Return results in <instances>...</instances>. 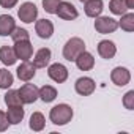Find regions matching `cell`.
<instances>
[{
	"label": "cell",
	"mask_w": 134,
	"mask_h": 134,
	"mask_svg": "<svg viewBox=\"0 0 134 134\" xmlns=\"http://www.w3.org/2000/svg\"><path fill=\"white\" fill-rule=\"evenodd\" d=\"M18 3V0H0V5H2L3 8H13L14 5Z\"/></svg>",
	"instance_id": "cell-30"
},
{
	"label": "cell",
	"mask_w": 134,
	"mask_h": 134,
	"mask_svg": "<svg viewBox=\"0 0 134 134\" xmlns=\"http://www.w3.org/2000/svg\"><path fill=\"white\" fill-rule=\"evenodd\" d=\"M55 14H57L60 19H65V21H73V19H76V18L79 16L76 7H74L73 3H70V2H60L58 7H57Z\"/></svg>",
	"instance_id": "cell-5"
},
{
	"label": "cell",
	"mask_w": 134,
	"mask_h": 134,
	"mask_svg": "<svg viewBox=\"0 0 134 134\" xmlns=\"http://www.w3.org/2000/svg\"><path fill=\"white\" fill-rule=\"evenodd\" d=\"M35 30H36V33H38L40 38L49 40L52 36V33H54V24L49 19H40V21H36Z\"/></svg>",
	"instance_id": "cell-12"
},
{
	"label": "cell",
	"mask_w": 134,
	"mask_h": 134,
	"mask_svg": "<svg viewBox=\"0 0 134 134\" xmlns=\"http://www.w3.org/2000/svg\"><path fill=\"white\" fill-rule=\"evenodd\" d=\"M74 62H76L77 68H79L81 71H88V70H92L93 66H95V58H93V55H92L90 52H87V51L81 52V54L76 57Z\"/></svg>",
	"instance_id": "cell-13"
},
{
	"label": "cell",
	"mask_w": 134,
	"mask_h": 134,
	"mask_svg": "<svg viewBox=\"0 0 134 134\" xmlns=\"http://www.w3.org/2000/svg\"><path fill=\"white\" fill-rule=\"evenodd\" d=\"M11 38L13 41H25V40H30V35L25 29H21V27H16L13 32H11Z\"/></svg>",
	"instance_id": "cell-26"
},
{
	"label": "cell",
	"mask_w": 134,
	"mask_h": 134,
	"mask_svg": "<svg viewBox=\"0 0 134 134\" xmlns=\"http://www.w3.org/2000/svg\"><path fill=\"white\" fill-rule=\"evenodd\" d=\"M98 54H99L103 58L109 60V58H114V57H115L117 47H115V44H114L112 41L103 40V41H99V44H98Z\"/></svg>",
	"instance_id": "cell-14"
},
{
	"label": "cell",
	"mask_w": 134,
	"mask_h": 134,
	"mask_svg": "<svg viewBox=\"0 0 134 134\" xmlns=\"http://www.w3.org/2000/svg\"><path fill=\"white\" fill-rule=\"evenodd\" d=\"M47 74L49 77L57 82V84H62L65 82L66 79H68V70H66V66L62 65V63H54L49 66V70H47Z\"/></svg>",
	"instance_id": "cell-8"
},
{
	"label": "cell",
	"mask_w": 134,
	"mask_h": 134,
	"mask_svg": "<svg viewBox=\"0 0 134 134\" xmlns=\"http://www.w3.org/2000/svg\"><path fill=\"white\" fill-rule=\"evenodd\" d=\"M51 49L47 47H41L36 54H35V58H33V65L35 68H46L51 62Z\"/></svg>",
	"instance_id": "cell-16"
},
{
	"label": "cell",
	"mask_w": 134,
	"mask_h": 134,
	"mask_svg": "<svg viewBox=\"0 0 134 134\" xmlns=\"http://www.w3.org/2000/svg\"><path fill=\"white\" fill-rule=\"evenodd\" d=\"M8 126H10V121H8V117H7V114L0 110V132L7 131V129H8Z\"/></svg>",
	"instance_id": "cell-29"
},
{
	"label": "cell",
	"mask_w": 134,
	"mask_h": 134,
	"mask_svg": "<svg viewBox=\"0 0 134 134\" xmlns=\"http://www.w3.org/2000/svg\"><path fill=\"white\" fill-rule=\"evenodd\" d=\"M35 73H36L35 65H33V63H30L29 60H27V62H24V63H21V66H18V70H16L18 77H19L21 81H24V82L32 81V79L35 77Z\"/></svg>",
	"instance_id": "cell-11"
},
{
	"label": "cell",
	"mask_w": 134,
	"mask_h": 134,
	"mask_svg": "<svg viewBox=\"0 0 134 134\" xmlns=\"http://www.w3.org/2000/svg\"><path fill=\"white\" fill-rule=\"evenodd\" d=\"M110 79H112V82L115 85L125 87L131 81V73H129V70L123 68V66H117V68H114L112 73H110Z\"/></svg>",
	"instance_id": "cell-9"
},
{
	"label": "cell",
	"mask_w": 134,
	"mask_h": 134,
	"mask_svg": "<svg viewBox=\"0 0 134 134\" xmlns=\"http://www.w3.org/2000/svg\"><path fill=\"white\" fill-rule=\"evenodd\" d=\"M118 27L125 32H132L134 30V13H125L121 14V21L118 22Z\"/></svg>",
	"instance_id": "cell-22"
},
{
	"label": "cell",
	"mask_w": 134,
	"mask_h": 134,
	"mask_svg": "<svg viewBox=\"0 0 134 134\" xmlns=\"http://www.w3.org/2000/svg\"><path fill=\"white\" fill-rule=\"evenodd\" d=\"M125 3H126V8L128 10H132L134 8V0H125Z\"/></svg>",
	"instance_id": "cell-31"
},
{
	"label": "cell",
	"mask_w": 134,
	"mask_h": 134,
	"mask_svg": "<svg viewBox=\"0 0 134 134\" xmlns=\"http://www.w3.org/2000/svg\"><path fill=\"white\" fill-rule=\"evenodd\" d=\"M16 29V21L8 14H0V36H8Z\"/></svg>",
	"instance_id": "cell-15"
},
{
	"label": "cell",
	"mask_w": 134,
	"mask_h": 134,
	"mask_svg": "<svg viewBox=\"0 0 134 134\" xmlns=\"http://www.w3.org/2000/svg\"><path fill=\"white\" fill-rule=\"evenodd\" d=\"M81 2H82V3H85V2H87V0H81Z\"/></svg>",
	"instance_id": "cell-32"
},
{
	"label": "cell",
	"mask_w": 134,
	"mask_h": 134,
	"mask_svg": "<svg viewBox=\"0 0 134 134\" xmlns=\"http://www.w3.org/2000/svg\"><path fill=\"white\" fill-rule=\"evenodd\" d=\"M16 60H18V57H16L13 47H10V46H2L0 47V62L3 65L11 66V65L16 63Z\"/></svg>",
	"instance_id": "cell-18"
},
{
	"label": "cell",
	"mask_w": 134,
	"mask_h": 134,
	"mask_svg": "<svg viewBox=\"0 0 134 134\" xmlns=\"http://www.w3.org/2000/svg\"><path fill=\"white\" fill-rule=\"evenodd\" d=\"M109 10L117 16H121V14H125L128 11L125 0H110L109 2Z\"/></svg>",
	"instance_id": "cell-24"
},
{
	"label": "cell",
	"mask_w": 134,
	"mask_h": 134,
	"mask_svg": "<svg viewBox=\"0 0 134 134\" xmlns=\"http://www.w3.org/2000/svg\"><path fill=\"white\" fill-rule=\"evenodd\" d=\"M38 98H41L44 103H52L57 98V90L52 85H43L38 88Z\"/></svg>",
	"instance_id": "cell-20"
},
{
	"label": "cell",
	"mask_w": 134,
	"mask_h": 134,
	"mask_svg": "<svg viewBox=\"0 0 134 134\" xmlns=\"http://www.w3.org/2000/svg\"><path fill=\"white\" fill-rule=\"evenodd\" d=\"M60 2H62V0H43V8H44L46 13H49V14H55L57 7H58Z\"/></svg>",
	"instance_id": "cell-27"
},
{
	"label": "cell",
	"mask_w": 134,
	"mask_h": 134,
	"mask_svg": "<svg viewBox=\"0 0 134 134\" xmlns=\"http://www.w3.org/2000/svg\"><path fill=\"white\" fill-rule=\"evenodd\" d=\"M49 118H51V121L54 125L63 126L68 121H71V118H73V109L68 104H57V106H54L51 109Z\"/></svg>",
	"instance_id": "cell-1"
},
{
	"label": "cell",
	"mask_w": 134,
	"mask_h": 134,
	"mask_svg": "<svg viewBox=\"0 0 134 134\" xmlns=\"http://www.w3.org/2000/svg\"><path fill=\"white\" fill-rule=\"evenodd\" d=\"M19 98L22 101V104H32L38 99V88L33 84H24L19 90Z\"/></svg>",
	"instance_id": "cell-7"
},
{
	"label": "cell",
	"mask_w": 134,
	"mask_h": 134,
	"mask_svg": "<svg viewBox=\"0 0 134 134\" xmlns=\"http://www.w3.org/2000/svg\"><path fill=\"white\" fill-rule=\"evenodd\" d=\"M3 99H5V104H7L8 107L22 106V101H21V98H19V93H18V90H8Z\"/></svg>",
	"instance_id": "cell-23"
},
{
	"label": "cell",
	"mask_w": 134,
	"mask_h": 134,
	"mask_svg": "<svg viewBox=\"0 0 134 134\" xmlns=\"http://www.w3.org/2000/svg\"><path fill=\"white\" fill-rule=\"evenodd\" d=\"M18 16H19V19H21L22 22H25V24H32V22L36 21V18H38V8H36L35 3H32V2H25V3H22V5L19 7V10H18Z\"/></svg>",
	"instance_id": "cell-3"
},
{
	"label": "cell",
	"mask_w": 134,
	"mask_h": 134,
	"mask_svg": "<svg viewBox=\"0 0 134 134\" xmlns=\"http://www.w3.org/2000/svg\"><path fill=\"white\" fill-rule=\"evenodd\" d=\"M103 0H87L85 2V14L88 18H98L101 13H103Z\"/></svg>",
	"instance_id": "cell-17"
},
{
	"label": "cell",
	"mask_w": 134,
	"mask_h": 134,
	"mask_svg": "<svg viewBox=\"0 0 134 134\" xmlns=\"http://www.w3.org/2000/svg\"><path fill=\"white\" fill-rule=\"evenodd\" d=\"M46 125V118L41 112H33L30 117V129L33 131H43Z\"/></svg>",
	"instance_id": "cell-21"
},
{
	"label": "cell",
	"mask_w": 134,
	"mask_h": 134,
	"mask_svg": "<svg viewBox=\"0 0 134 134\" xmlns=\"http://www.w3.org/2000/svg\"><path fill=\"white\" fill-rule=\"evenodd\" d=\"M95 29L98 33H103V35H107V33H112L118 29V22L109 16H103V18H96L95 21Z\"/></svg>",
	"instance_id": "cell-4"
},
{
	"label": "cell",
	"mask_w": 134,
	"mask_h": 134,
	"mask_svg": "<svg viewBox=\"0 0 134 134\" xmlns=\"http://www.w3.org/2000/svg\"><path fill=\"white\" fill-rule=\"evenodd\" d=\"M24 109L22 106H14V107H8V112H7V117H8V121L10 125H19L22 120H24Z\"/></svg>",
	"instance_id": "cell-19"
},
{
	"label": "cell",
	"mask_w": 134,
	"mask_h": 134,
	"mask_svg": "<svg viewBox=\"0 0 134 134\" xmlns=\"http://www.w3.org/2000/svg\"><path fill=\"white\" fill-rule=\"evenodd\" d=\"M84 51H85V43H84V40L74 36V38L68 40V41H66V44L63 46V57H65L66 60H70V62H74L76 57H77L81 52H84Z\"/></svg>",
	"instance_id": "cell-2"
},
{
	"label": "cell",
	"mask_w": 134,
	"mask_h": 134,
	"mask_svg": "<svg viewBox=\"0 0 134 134\" xmlns=\"http://www.w3.org/2000/svg\"><path fill=\"white\" fill-rule=\"evenodd\" d=\"M14 54L18 58H21L22 62H27L32 58L33 55V46L30 43V40H25V41H16L14 43Z\"/></svg>",
	"instance_id": "cell-6"
},
{
	"label": "cell",
	"mask_w": 134,
	"mask_h": 134,
	"mask_svg": "<svg viewBox=\"0 0 134 134\" xmlns=\"http://www.w3.org/2000/svg\"><path fill=\"white\" fill-rule=\"evenodd\" d=\"M74 88H76V92H77L79 95L88 96V95H92V93L95 92L96 84H95V81H93L92 77H79V79L76 81V84H74Z\"/></svg>",
	"instance_id": "cell-10"
},
{
	"label": "cell",
	"mask_w": 134,
	"mask_h": 134,
	"mask_svg": "<svg viewBox=\"0 0 134 134\" xmlns=\"http://www.w3.org/2000/svg\"><path fill=\"white\" fill-rule=\"evenodd\" d=\"M123 106L128 109V110H132L134 109V90H129L125 98H123Z\"/></svg>",
	"instance_id": "cell-28"
},
{
	"label": "cell",
	"mask_w": 134,
	"mask_h": 134,
	"mask_svg": "<svg viewBox=\"0 0 134 134\" xmlns=\"http://www.w3.org/2000/svg\"><path fill=\"white\" fill-rule=\"evenodd\" d=\"M13 82H14V77L8 70H0V88H10Z\"/></svg>",
	"instance_id": "cell-25"
}]
</instances>
